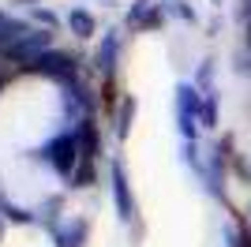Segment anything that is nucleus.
I'll list each match as a JSON object with an SVG mask.
<instances>
[{"mask_svg": "<svg viewBox=\"0 0 251 247\" xmlns=\"http://www.w3.org/2000/svg\"><path fill=\"white\" fill-rule=\"evenodd\" d=\"M113 195H116V206H120V217H131L135 214V202H131V195H127V180H124V173L120 169H113Z\"/></svg>", "mask_w": 251, "mask_h": 247, "instance_id": "f257e3e1", "label": "nucleus"}, {"mask_svg": "<svg viewBox=\"0 0 251 247\" xmlns=\"http://www.w3.org/2000/svg\"><path fill=\"white\" fill-rule=\"evenodd\" d=\"M135 23H143V26H154V23H161V11L150 4V0H139V8H135V15H131Z\"/></svg>", "mask_w": 251, "mask_h": 247, "instance_id": "f03ea898", "label": "nucleus"}, {"mask_svg": "<svg viewBox=\"0 0 251 247\" xmlns=\"http://www.w3.org/2000/svg\"><path fill=\"white\" fill-rule=\"evenodd\" d=\"M72 26H75L79 34H90V30H94V19H90L86 11H75V15H72Z\"/></svg>", "mask_w": 251, "mask_h": 247, "instance_id": "7ed1b4c3", "label": "nucleus"}, {"mask_svg": "<svg viewBox=\"0 0 251 247\" xmlns=\"http://www.w3.org/2000/svg\"><path fill=\"white\" fill-rule=\"evenodd\" d=\"M244 15H248V30H251V0H248V11H244Z\"/></svg>", "mask_w": 251, "mask_h": 247, "instance_id": "20e7f679", "label": "nucleus"}, {"mask_svg": "<svg viewBox=\"0 0 251 247\" xmlns=\"http://www.w3.org/2000/svg\"><path fill=\"white\" fill-rule=\"evenodd\" d=\"M248 214H251V206H248Z\"/></svg>", "mask_w": 251, "mask_h": 247, "instance_id": "39448f33", "label": "nucleus"}]
</instances>
